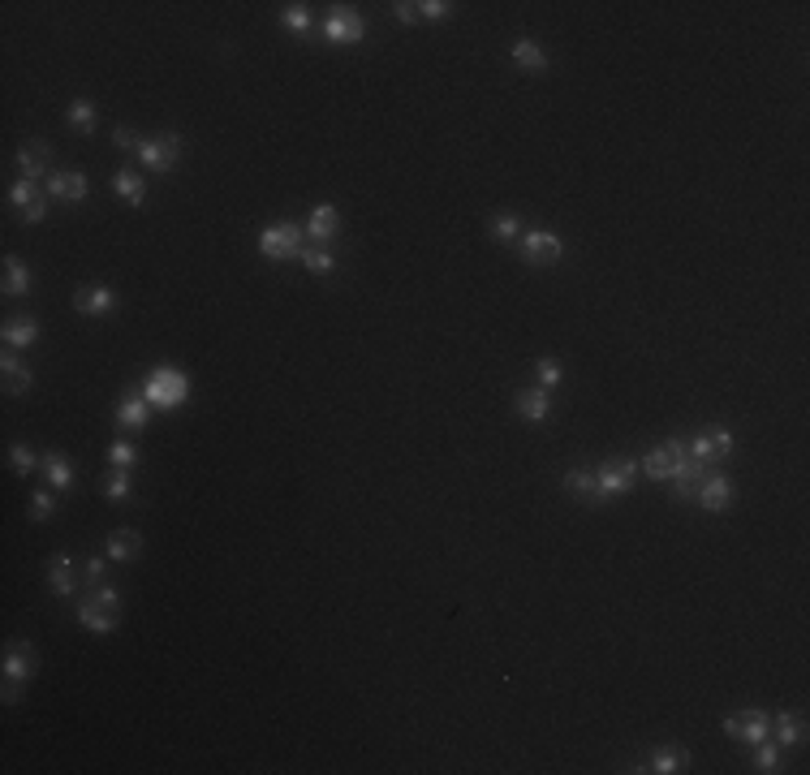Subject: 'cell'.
I'll return each mask as SVG.
<instances>
[{
	"instance_id": "obj_1",
	"label": "cell",
	"mask_w": 810,
	"mask_h": 775,
	"mask_svg": "<svg viewBox=\"0 0 810 775\" xmlns=\"http://www.w3.org/2000/svg\"><path fill=\"white\" fill-rule=\"evenodd\" d=\"M78 621H82L87 634H100V638L112 634L117 621H121V591H117L112 581L91 586V594H82V599H78Z\"/></svg>"
},
{
	"instance_id": "obj_2",
	"label": "cell",
	"mask_w": 810,
	"mask_h": 775,
	"mask_svg": "<svg viewBox=\"0 0 810 775\" xmlns=\"http://www.w3.org/2000/svg\"><path fill=\"white\" fill-rule=\"evenodd\" d=\"M142 396L152 401L155 410H177V405H185V396H190V380H185V371H177V366H152V375L142 380Z\"/></svg>"
},
{
	"instance_id": "obj_3",
	"label": "cell",
	"mask_w": 810,
	"mask_h": 775,
	"mask_svg": "<svg viewBox=\"0 0 810 775\" xmlns=\"http://www.w3.org/2000/svg\"><path fill=\"white\" fill-rule=\"evenodd\" d=\"M35 672H39V655H35L31 642H9L5 646V702H17L22 694V685L31 681Z\"/></svg>"
},
{
	"instance_id": "obj_4",
	"label": "cell",
	"mask_w": 810,
	"mask_h": 775,
	"mask_svg": "<svg viewBox=\"0 0 810 775\" xmlns=\"http://www.w3.org/2000/svg\"><path fill=\"white\" fill-rule=\"evenodd\" d=\"M306 250V237H302V228L298 225H268L259 233V255L263 258H272V263H285V258H302Z\"/></svg>"
},
{
	"instance_id": "obj_5",
	"label": "cell",
	"mask_w": 810,
	"mask_h": 775,
	"mask_svg": "<svg viewBox=\"0 0 810 775\" xmlns=\"http://www.w3.org/2000/svg\"><path fill=\"white\" fill-rule=\"evenodd\" d=\"M518 255L526 258L531 267H552V263H561V255H565V242H561L556 233H543V228H531V233H521Z\"/></svg>"
},
{
	"instance_id": "obj_6",
	"label": "cell",
	"mask_w": 810,
	"mask_h": 775,
	"mask_svg": "<svg viewBox=\"0 0 810 775\" xmlns=\"http://www.w3.org/2000/svg\"><path fill=\"white\" fill-rule=\"evenodd\" d=\"M634 478H638V461H629V456H608L604 466H595V483L604 500L626 496L629 487H634Z\"/></svg>"
},
{
	"instance_id": "obj_7",
	"label": "cell",
	"mask_w": 810,
	"mask_h": 775,
	"mask_svg": "<svg viewBox=\"0 0 810 775\" xmlns=\"http://www.w3.org/2000/svg\"><path fill=\"white\" fill-rule=\"evenodd\" d=\"M363 35H367V22H363V14L350 9V5H337V9L328 14V22H323V39H328V44L350 47V44H363Z\"/></svg>"
},
{
	"instance_id": "obj_8",
	"label": "cell",
	"mask_w": 810,
	"mask_h": 775,
	"mask_svg": "<svg viewBox=\"0 0 810 775\" xmlns=\"http://www.w3.org/2000/svg\"><path fill=\"white\" fill-rule=\"evenodd\" d=\"M177 155H182V138L177 134H155V138H142V142H138V160L152 168V173H173Z\"/></svg>"
},
{
	"instance_id": "obj_9",
	"label": "cell",
	"mask_w": 810,
	"mask_h": 775,
	"mask_svg": "<svg viewBox=\"0 0 810 775\" xmlns=\"http://www.w3.org/2000/svg\"><path fill=\"white\" fill-rule=\"evenodd\" d=\"M681 461H686V444L664 440L659 448H651V453L642 456V470H647V478H656V483H668V478L681 470Z\"/></svg>"
},
{
	"instance_id": "obj_10",
	"label": "cell",
	"mask_w": 810,
	"mask_h": 775,
	"mask_svg": "<svg viewBox=\"0 0 810 775\" xmlns=\"http://www.w3.org/2000/svg\"><path fill=\"white\" fill-rule=\"evenodd\" d=\"M724 732H729L733 741L759 745V741H767V732H772V715H767V711H742V715H729V719H724Z\"/></svg>"
},
{
	"instance_id": "obj_11",
	"label": "cell",
	"mask_w": 810,
	"mask_h": 775,
	"mask_svg": "<svg viewBox=\"0 0 810 775\" xmlns=\"http://www.w3.org/2000/svg\"><path fill=\"white\" fill-rule=\"evenodd\" d=\"M9 207H14V212H22V220H26V225H39V220L47 215V198L35 190V182H26V177H22V182H14V190H9Z\"/></svg>"
},
{
	"instance_id": "obj_12",
	"label": "cell",
	"mask_w": 810,
	"mask_h": 775,
	"mask_svg": "<svg viewBox=\"0 0 810 775\" xmlns=\"http://www.w3.org/2000/svg\"><path fill=\"white\" fill-rule=\"evenodd\" d=\"M337 233H341V212L332 203H320V207L310 212V220H306V242L328 250V242H332Z\"/></svg>"
},
{
	"instance_id": "obj_13",
	"label": "cell",
	"mask_w": 810,
	"mask_h": 775,
	"mask_svg": "<svg viewBox=\"0 0 810 775\" xmlns=\"http://www.w3.org/2000/svg\"><path fill=\"white\" fill-rule=\"evenodd\" d=\"M694 504H703L707 513H724L733 504V483L724 474H703V483L694 491Z\"/></svg>"
},
{
	"instance_id": "obj_14",
	"label": "cell",
	"mask_w": 810,
	"mask_h": 775,
	"mask_svg": "<svg viewBox=\"0 0 810 775\" xmlns=\"http://www.w3.org/2000/svg\"><path fill=\"white\" fill-rule=\"evenodd\" d=\"M47 164H52V147H47L44 138H31V142L17 147V168H22L26 182H39L47 173Z\"/></svg>"
},
{
	"instance_id": "obj_15",
	"label": "cell",
	"mask_w": 810,
	"mask_h": 775,
	"mask_svg": "<svg viewBox=\"0 0 810 775\" xmlns=\"http://www.w3.org/2000/svg\"><path fill=\"white\" fill-rule=\"evenodd\" d=\"M87 173H78V168H57L52 177H47V194L52 198H65V203H82L87 198Z\"/></svg>"
},
{
	"instance_id": "obj_16",
	"label": "cell",
	"mask_w": 810,
	"mask_h": 775,
	"mask_svg": "<svg viewBox=\"0 0 810 775\" xmlns=\"http://www.w3.org/2000/svg\"><path fill=\"white\" fill-rule=\"evenodd\" d=\"M686 453L699 456V461H720V456L733 453V435H729V431H699V435L686 444Z\"/></svg>"
},
{
	"instance_id": "obj_17",
	"label": "cell",
	"mask_w": 810,
	"mask_h": 775,
	"mask_svg": "<svg viewBox=\"0 0 810 775\" xmlns=\"http://www.w3.org/2000/svg\"><path fill=\"white\" fill-rule=\"evenodd\" d=\"M117 306V293L108 289V285H82V289L74 293V310L78 315H91V319H100V315H108Z\"/></svg>"
},
{
	"instance_id": "obj_18",
	"label": "cell",
	"mask_w": 810,
	"mask_h": 775,
	"mask_svg": "<svg viewBox=\"0 0 810 775\" xmlns=\"http://www.w3.org/2000/svg\"><path fill=\"white\" fill-rule=\"evenodd\" d=\"M0 380H5V393L9 396H22V393H31L35 375H31V366L17 358V350H9L0 358Z\"/></svg>"
},
{
	"instance_id": "obj_19",
	"label": "cell",
	"mask_w": 810,
	"mask_h": 775,
	"mask_svg": "<svg viewBox=\"0 0 810 775\" xmlns=\"http://www.w3.org/2000/svg\"><path fill=\"white\" fill-rule=\"evenodd\" d=\"M0 336H5V350H31L35 340H39V319H31V315H14V319H5Z\"/></svg>"
},
{
	"instance_id": "obj_20",
	"label": "cell",
	"mask_w": 810,
	"mask_h": 775,
	"mask_svg": "<svg viewBox=\"0 0 810 775\" xmlns=\"http://www.w3.org/2000/svg\"><path fill=\"white\" fill-rule=\"evenodd\" d=\"M772 741L784 749V745H802L806 741V715L802 711H784V715H776L772 719V732H767Z\"/></svg>"
},
{
	"instance_id": "obj_21",
	"label": "cell",
	"mask_w": 810,
	"mask_h": 775,
	"mask_svg": "<svg viewBox=\"0 0 810 775\" xmlns=\"http://www.w3.org/2000/svg\"><path fill=\"white\" fill-rule=\"evenodd\" d=\"M513 410H518L526 423H543L552 414V393L548 388H521V393L513 396Z\"/></svg>"
},
{
	"instance_id": "obj_22",
	"label": "cell",
	"mask_w": 810,
	"mask_h": 775,
	"mask_svg": "<svg viewBox=\"0 0 810 775\" xmlns=\"http://www.w3.org/2000/svg\"><path fill=\"white\" fill-rule=\"evenodd\" d=\"M47 586L61 594V599H74L78 594V581H74V560L65 556V551H57L52 560H47Z\"/></svg>"
},
{
	"instance_id": "obj_23",
	"label": "cell",
	"mask_w": 810,
	"mask_h": 775,
	"mask_svg": "<svg viewBox=\"0 0 810 775\" xmlns=\"http://www.w3.org/2000/svg\"><path fill=\"white\" fill-rule=\"evenodd\" d=\"M147 414H152V401L142 393L117 401V426H125V431H142V426H147Z\"/></svg>"
},
{
	"instance_id": "obj_24",
	"label": "cell",
	"mask_w": 810,
	"mask_h": 775,
	"mask_svg": "<svg viewBox=\"0 0 810 775\" xmlns=\"http://www.w3.org/2000/svg\"><path fill=\"white\" fill-rule=\"evenodd\" d=\"M39 470H44V478H47L52 491H69V487H74V466H69V456L65 453H44Z\"/></svg>"
},
{
	"instance_id": "obj_25",
	"label": "cell",
	"mask_w": 810,
	"mask_h": 775,
	"mask_svg": "<svg viewBox=\"0 0 810 775\" xmlns=\"http://www.w3.org/2000/svg\"><path fill=\"white\" fill-rule=\"evenodd\" d=\"M686 762H689V754L681 749V745H659L656 754H651V762H647V767H638V771L673 775V771H686Z\"/></svg>"
},
{
	"instance_id": "obj_26",
	"label": "cell",
	"mask_w": 810,
	"mask_h": 775,
	"mask_svg": "<svg viewBox=\"0 0 810 775\" xmlns=\"http://www.w3.org/2000/svg\"><path fill=\"white\" fill-rule=\"evenodd\" d=\"M31 289H35L31 267L17 255H5V293H9V298H22V293H31Z\"/></svg>"
},
{
	"instance_id": "obj_27",
	"label": "cell",
	"mask_w": 810,
	"mask_h": 775,
	"mask_svg": "<svg viewBox=\"0 0 810 775\" xmlns=\"http://www.w3.org/2000/svg\"><path fill=\"white\" fill-rule=\"evenodd\" d=\"M112 190H117L130 207H142V203H147V182L138 177L134 168H117V173H112Z\"/></svg>"
},
{
	"instance_id": "obj_28",
	"label": "cell",
	"mask_w": 810,
	"mask_h": 775,
	"mask_svg": "<svg viewBox=\"0 0 810 775\" xmlns=\"http://www.w3.org/2000/svg\"><path fill=\"white\" fill-rule=\"evenodd\" d=\"M565 491L573 496V500L604 504V496H599V483H595V470H569V474H565Z\"/></svg>"
},
{
	"instance_id": "obj_29",
	"label": "cell",
	"mask_w": 810,
	"mask_h": 775,
	"mask_svg": "<svg viewBox=\"0 0 810 775\" xmlns=\"http://www.w3.org/2000/svg\"><path fill=\"white\" fill-rule=\"evenodd\" d=\"M138 551H142V539H138L134 530H112L108 534V560H138Z\"/></svg>"
},
{
	"instance_id": "obj_30",
	"label": "cell",
	"mask_w": 810,
	"mask_h": 775,
	"mask_svg": "<svg viewBox=\"0 0 810 775\" xmlns=\"http://www.w3.org/2000/svg\"><path fill=\"white\" fill-rule=\"evenodd\" d=\"M513 65H518V69H531V74H539V69H548V52H543L535 39H518V44H513Z\"/></svg>"
},
{
	"instance_id": "obj_31",
	"label": "cell",
	"mask_w": 810,
	"mask_h": 775,
	"mask_svg": "<svg viewBox=\"0 0 810 775\" xmlns=\"http://www.w3.org/2000/svg\"><path fill=\"white\" fill-rule=\"evenodd\" d=\"M69 125H74L78 134H95V125H100V112H95L91 99H69Z\"/></svg>"
},
{
	"instance_id": "obj_32",
	"label": "cell",
	"mask_w": 810,
	"mask_h": 775,
	"mask_svg": "<svg viewBox=\"0 0 810 775\" xmlns=\"http://www.w3.org/2000/svg\"><path fill=\"white\" fill-rule=\"evenodd\" d=\"M104 496L112 504H125L130 500V496H134V483H130V470H112L104 478Z\"/></svg>"
},
{
	"instance_id": "obj_33",
	"label": "cell",
	"mask_w": 810,
	"mask_h": 775,
	"mask_svg": "<svg viewBox=\"0 0 810 775\" xmlns=\"http://www.w3.org/2000/svg\"><path fill=\"white\" fill-rule=\"evenodd\" d=\"M302 267L310 276H328L332 267H337V255H328V250H320V246H306V250H302Z\"/></svg>"
},
{
	"instance_id": "obj_34",
	"label": "cell",
	"mask_w": 810,
	"mask_h": 775,
	"mask_svg": "<svg viewBox=\"0 0 810 775\" xmlns=\"http://www.w3.org/2000/svg\"><path fill=\"white\" fill-rule=\"evenodd\" d=\"M488 228H491V237H496V242H513V237L521 233V220L513 212H496Z\"/></svg>"
},
{
	"instance_id": "obj_35",
	"label": "cell",
	"mask_w": 810,
	"mask_h": 775,
	"mask_svg": "<svg viewBox=\"0 0 810 775\" xmlns=\"http://www.w3.org/2000/svg\"><path fill=\"white\" fill-rule=\"evenodd\" d=\"M280 26L293 35H306L310 31V9H306V5H285V9H280Z\"/></svg>"
},
{
	"instance_id": "obj_36",
	"label": "cell",
	"mask_w": 810,
	"mask_h": 775,
	"mask_svg": "<svg viewBox=\"0 0 810 775\" xmlns=\"http://www.w3.org/2000/svg\"><path fill=\"white\" fill-rule=\"evenodd\" d=\"M776 767H780V745L776 741H759V745H754V771L772 775Z\"/></svg>"
},
{
	"instance_id": "obj_37",
	"label": "cell",
	"mask_w": 810,
	"mask_h": 775,
	"mask_svg": "<svg viewBox=\"0 0 810 775\" xmlns=\"http://www.w3.org/2000/svg\"><path fill=\"white\" fill-rule=\"evenodd\" d=\"M108 461H112V470H134L138 466V448L130 440H117L108 448Z\"/></svg>"
},
{
	"instance_id": "obj_38",
	"label": "cell",
	"mask_w": 810,
	"mask_h": 775,
	"mask_svg": "<svg viewBox=\"0 0 810 775\" xmlns=\"http://www.w3.org/2000/svg\"><path fill=\"white\" fill-rule=\"evenodd\" d=\"M39 461H44V456H35L31 444H14V448H9V466H14L17 474H31Z\"/></svg>"
},
{
	"instance_id": "obj_39",
	"label": "cell",
	"mask_w": 810,
	"mask_h": 775,
	"mask_svg": "<svg viewBox=\"0 0 810 775\" xmlns=\"http://www.w3.org/2000/svg\"><path fill=\"white\" fill-rule=\"evenodd\" d=\"M52 513H57V496H52V487L35 491V496H31V521H47Z\"/></svg>"
},
{
	"instance_id": "obj_40",
	"label": "cell",
	"mask_w": 810,
	"mask_h": 775,
	"mask_svg": "<svg viewBox=\"0 0 810 775\" xmlns=\"http://www.w3.org/2000/svg\"><path fill=\"white\" fill-rule=\"evenodd\" d=\"M535 375H539V388H556V383H561V362H556V358H543V362L535 366Z\"/></svg>"
},
{
	"instance_id": "obj_41",
	"label": "cell",
	"mask_w": 810,
	"mask_h": 775,
	"mask_svg": "<svg viewBox=\"0 0 810 775\" xmlns=\"http://www.w3.org/2000/svg\"><path fill=\"white\" fill-rule=\"evenodd\" d=\"M418 17H431V22H448V17H453V5H448V0H423V5H418Z\"/></svg>"
},
{
	"instance_id": "obj_42",
	"label": "cell",
	"mask_w": 810,
	"mask_h": 775,
	"mask_svg": "<svg viewBox=\"0 0 810 775\" xmlns=\"http://www.w3.org/2000/svg\"><path fill=\"white\" fill-rule=\"evenodd\" d=\"M112 142H117L121 152H134V155H138V142H142V138H138L134 130H125V125H117V130H112Z\"/></svg>"
},
{
	"instance_id": "obj_43",
	"label": "cell",
	"mask_w": 810,
	"mask_h": 775,
	"mask_svg": "<svg viewBox=\"0 0 810 775\" xmlns=\"http://www.w3.org/2000/svg\"><path fill=\"white\" fill-rule=\"evenodd\" d=\"M393 17H397L401 26H414V22H418V5H410V0H397V5H393Z\"/></svg>"
},
{
	"instance_id": "obj_44",
	"label": "cell",
	"mask_w": 810,
	"mask_h": 775,
	"mask_svg": "<svg viewBox=\"0 0 810 775\" xmlns=\"http://www.w3.org/2000/svg\"><path fill=\"white\" fill-rule=\"evenodd\" d=\"M104 573H108V556H91V560H87V581H91V586H100V581H104Z\"/></svg>"
}]
</instances>
